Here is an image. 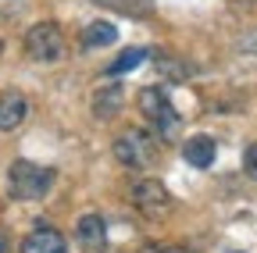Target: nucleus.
Listing matches in <instances>:
<instances>
[{
	"label": "nucleus",
	"mask_w": 257,
	"mask_h": 253,
	"mask_svg": "<svg viewBox=\"0 0 257 253\" xmlns=\"http://www.w3.org/2000/svg\"><path fill=\"white\" fill-rule=\"evenodd\" d=\"M54 168L47 164H36V161H15L11 171H8V189L15 200H40L50 193L54 185Z\"/></svg>",
	"instance_id": "f257e3e1"
},
{
	"label": "nucleus",
	"mask_w": 257,
	"mask_h": 253,
	"mask_svg": "<svg viewBox=\"0 0 257 253\" xmlns=\"http://www.w3.org/2000/svg\"><path fill=\"white\" fill-rule=\"evenodd\" d=\"M140 111H143V118L154 125V132H157L161 139H175V132H179V114H175L168 93L161 89V86L140 89Z\"/></svg>",
	"instance_id": "f03ea898"
},
{
	"label": "nucleus",
	"mask_w": 257,
	"mask_h": 253,
	"mask_svg": "<svg viewBox=\"0 0 257 253\" xmlns=\"http://www.w3.org/2000/svg\"><path fill=\"white\" fill-rule=\"evenodd\" d=\"M114 157H118V164L125 168H150L157 161V139L147 132V129H125L118 139H114Z\"/></svg>",
	"instance_id": "7ed1b4c3"
},
{
	"label": "nucleus",
	"mask_w": 257,
	"mask_h": 253,
	"mask_svg": "<svg viewBox=\"0 0 257 253\" xmlns=\"http://www.w3.org/2000/svg\"><path fill=\"white\" fill-rule=\"evenodd\" d=\"M25 54L40 65H54V61L64 57V33L54 22H40L25 33Z\"/></svg>",
	"instance_id": "20e7f679"
},
{
	"label": "nucleus",
	"mask_w": 257,
	"mask_h": 253,
	"mask_svg": "<svg viewBox=\"0 0 257 253\" xmlns=\"http://www.w3.org/2000/svg\"><path fill=\"white\" fill-rule=\"evenodd\" d=\"M133 203L147 217H165L172 210V193L165 189V182H157V178H140L133 185Z\"/></svg>",
	"instance_id": "39448f33"
},
{
	"label": "nucleus",
	"mask_w": 257,
	"mask_h": 253,
	"mask_svg": "<svg viewBox=\"0 0 257 253\" xmlns=\"http://www.w3.org/2000/svg\"><path fill=\"white\" fill-rule=\"evenodd\" d=\"M75 239L86 253H104L107 246V221L100 214H82L75 221Z\"/></svg>",
	"instance_id": "423d86ee"
},
{
	"label": "nucleus",
	"mask_w": 257,
	"mask_h": 253,
	"mask_svg": "<svg viewBox=\"0 0 257 253\" xmlns=\"http://www.w3.org/2000/svg\"><path fill=\"white\" fill-rule=\"evenodd\" d=\"M22 253H68V239L50 225H40L22 239Z\"/></svg>",
	"instance_id": "0eeeda50"
},
{
	"label": "nucleus",
	"mask_w": 257,
	"mask_h": 253,
	"mask_svg": "<svg viewBox=\"0 0 257 253\" xmlns=\"http://www.w3.org/2000/svg\"><path fill=\"white\" fill-rule=\"evenodd\" d=\"M25 114H29V100L22 93H15V89L0 93V132H15L25 121Z\"/></svg>",
	"instance_id": "6e6552de"
},
{
	"label": "nucleus",
	"mask_w": 257,
	"mask_h": 253,
	"mask_svg": "<svg viewBox=\"0 0 257 253\" xmlns=\"http://www.w3.org/2000/svg\"><path fill=\"white\" fill-rule=\"evenodd\" d=\"M121 100H125V93H121L118 82H111V86H104V89H96V93H93V114L100 118V121H111V118L121 111Z\"/></svg>",
	"instance_id": "1a4fd4ad"
},
{
	"label": "nucleus",
	"mask_w": 257,
	"mask_h": 253,
	"mask_svg": "<svg viewBox=\"0 0 257 253\" xmlns=\"http://www.w3.org/2000/svg\"><path fill=\"white\" fill-rule=\"evenodd\" d=\"M214 153H218V146H214L211 136H193V139L182 146V157H186L193 168H211V164H214Z\"/></svg>",
	"instance_id": "9d476101"
},
{
	"label": "nucleus",
	"mask_w": 257,
	"mask_h": 253,
	"mask_svg": "<svg viewBox=\"0 0 257 253\" xmlns=\"http://www.w3.org/2000/svg\"><path fill=\"white\" fill-rule=\"evenodd\" d=\"M118 40V29L111 25V22H89L86 29H82V36H79V43L86 47V50H96V47H111Z\"/></svg>",
	"instance_id": "9b49d317"
},
{
	"label": "nucleus",
	"mask_w": 257,
	"mask_h": 253,
	"mask_svg": "<svg viewBox=\"0 0 257 253\" xmlns=\"http://www.w3.org/2000/svg\"><path fill=\"white\" fill-rule=\"evenodd\" d=\"M147 57H150V47H133V50H125V54H118V57L111 61V65H107V75H125V72L140 68Z\"/></svg>",
	"instance_id": "f8f14e48"
},
{
	"label": "nucleus",
	"mask_w": 257,
	"mask_h": 253,
	"mask_svg": "<svg viewBox=\"0 0 257 253\" xmlns=\"http://www.w3.org/2000/svg\"><path fill=\"white\" fill-rule=\"evenodd\" d=\"M107 11H118V15H133V18H143L150 15V0H93Z\"/></svg>",
	"instance_id": "ddd939ff"
},
{
	"label": "nucleus",
	"mask_w": 257,
	"mask_h": 253,
	"mask_svg": "<svg viewBox=\"0 0 257 253\" xmlns=\"http://www.w3.org/2000/svg\"><path fill=\"white\" fill-rule=\"evenodd\" d=\"M157 72L165 75V79H172V82L189 79V65H186V61H179V57H157Z\"/></svg>",
	"instance_id": "4468645a"
},
{
	"label": "nucleus",
	"mask_w": 257,
	"mask_h": 253,
	"mask_svg": "<svg viewBox=\"0 0 257 253\" xmlns=\"http://www.w3.org/2000/svg\"><path fill=\"white\" fill-rule=\"evenodd\" d=\"M243 171L257 182V143H250V146H246V153H243Z\"/></svg>",
	"instance_id": "2eb2a0df"
},
{
	"label": "nucleus",
	"mask_w": 257,
	"mask_h": 253,
	"mask_svg": "<svg viewBox=\"0 0 257 253\" xmlns=\"http://www.w3.org/2000/svg\"><path fill=\"white\" fill-rule=\"evenodd\" d=\"M143 253H193V249H186V246H165V242H150Z\"/></svg>",
	"instance_id": "dca6fc26"
},
{
	"label": "nucleus",
	"mask_w": 257,
	"mask_h": 253,
	"mask_svg": "<svg viewBox=\"0 0 257 253\" xmlns=\"http://www.w3.org/2000/svg\"><path fill=\"white\" fill-rule=\"evenodd\" d=\"M4 242H8V239H4V235H0V253H4Z\"/></svg>",
	"instance_id": "f3484780"
},
{
	"label": "nucleus",
	"mask_w": 257,
	"mask_h": 253,
	"mask_svg": "<svg viewBox=\"0 0 257 253\" xmlns=\"http://www.w3.org/2000/svg\"><path fill=\"white\" fill-rule=\"evenodd\" d=\"M0 50H4V43H0Z\"/></svg>",
	"instance_id": "a211bd4d"
},
{
	"label": "nucleus",
	"mask_w": 257,
	"mask_h": 253,
	"mask_svg": "<svg viewBox=\"0 0 257 253\" xmlns=\"http://www.w3.org/2000/svg\"><path fill=\"white\" fill-rule=\"evenodd\" d=\"M232 253H239V249H232Z\"/></svg>",
	"instance_id": "6ab92c4d"
}]
</instances>
